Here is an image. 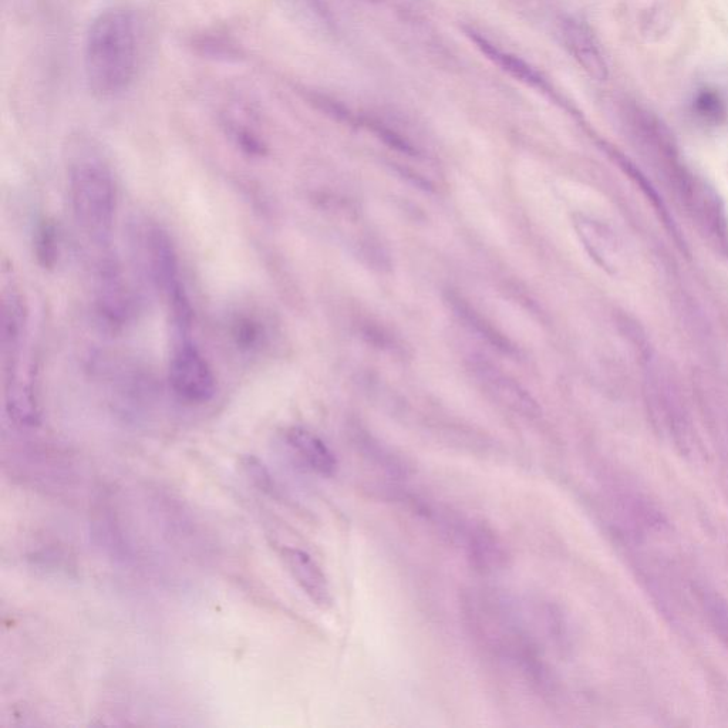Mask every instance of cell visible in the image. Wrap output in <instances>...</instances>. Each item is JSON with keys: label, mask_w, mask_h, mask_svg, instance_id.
<instances>
[{"label": "cell", "mask_w": 728, "mask_h": 728, "mask_svg": "<svg viewBox=\"0 0 728 728\" xmlns=\"http://www.w3.org/2000/svg\"><path fill=\"white\" fill-rule=\"evenodd\" d=\"M140 25L127 8H111L91 22L84 42V76L93 96L119 97L133 84L140 64Z\"/></svg>", "instance_id": "cell-1"}, {"label": "cell", "mask_w": 728, "mask_h": 728, "mask_svg": "<svg viewBox=\"0 0 728 728\" xmlns=\"http://www.w3.org/2000/svg\"><path fill=\"white\" fill-rule=\"evenodd\" d=\"M69 192L77 224L91 241L106 245L116 218V184L109 164L86 141H77L70 155Z\"/></svg>", "instance_id": "cell-2"}, {"label": "cell", "mask_w": 728, "mask_h": 728, "mask_svg": "<svg viewBox=\"0 0 728 728\" xmlns=\"http://www.w3.org/2000/svg\"><path fill=\"white\" fill-rule=\"evenodd\" d=\"M168 380L175 396L188 404L208 403L217 392V379L212 367L190 335L177 337Z\"/></svg>", "instance_id": "cell-3"}, {"label": "cell", "mask_w": 728, "mask_h": 728, "mask_svg": "<svg viewBox=\"0 0 728 728\" xmlns=\"http://www.w3.org/2000/svg\"><path fill=\"white\" fill-rule=\"evenodd\" d=\"M97 315L110 329L123 328L136 313V299L120 269L111 262L100 268L96 292Z\"/></svg>", "instance_id": "cell-4"}, {"label": "cell", "mask_w": 728, "mask_h": 728, "mask_svg": "<svg viewBox=\"0 0 728 728\" xmlns=\"http://www.w3.org/2000/svg\"><path fill=\"white\" fill-rule=\"evenodd\" d=\"M281 559L310 601L320 609H329L332 606L333 596L328 578L308 552L293 546H282Z\"/></svg>", "instance_id": "cell-5"}, {"label": "cell", "mask_w": 728, "mask_h": 728, "mask_svg": "<svg viewBox=\"0 0 728 728\" xmlns=\"http://www.w3.org/2000/svg\"><path fill=\"white\" fill-rule=\"evenodd\" d=\"M26 323H28V312H26V305L20 293L15 288L3 293L2 357L6 376L18 373Z\"/></svg>", "instance_id": "cell-6"}, {"label": "cell", "mask_w": 728, "mask_h": 728, "mask_svg": "<svg viewBox=\"0 0 728 728\" xmlns=\"http://www.w3.org/2000/svg\"><path fill=\"white\" fill-rule=\"evenodd\" d=\"M144 242H146V258L151 278L168 296L182 285L173 241L167 232L155 227L148 229Z\"/></svg>", "instance_id": "cell-7"}, {"label": "cell", "mask_w": 728, "mask_h": 728, "mask_svg": "<svg viewBox=\"0 0 728 728\" xmlns=\"http://www.w3.org/2000/svg\"><path fill=\"white\" fill-rule=\"evenodd\" d=\"M474 372L477 373L487 392L502 406L528 419H534L541 414V409L531 394L500 370L490 364L480 363L475 366Z\"/></svg>", "instance_id": "cell-8"}, {"label": "cell", "mask_w": 728, "mask_h": 728, "mask_svg": "<svg viewBox=\"0 0 728 728\" xmlns=\"http://www.w3.org/2000/svg\"><path fill=\"white\" fill-rule=\"evenodd\" d=\"M561 29L566 49L574 56L579 66L592 79L605 82L609 74L608 64L603 59L601 49L589 29L574 19H565Z\"/></svg>", "instance_id": "cell-9"}, {"label": "cell", "mask_w": 728, "mask_h": 728, "mask_svg": "<svg viewBox=\"0 0 728 728\" xmlns=\"http://www.w3.org/2000/svg\"><path fill=\"white\" fill-rule=\"evenodd\" d=\"M467 554L471 565L481 574H495L507 566L508 549L494 529L473 524L467 529Z\"/></svg>", "instance_id": "cell-10"}, {"label": "cell", "mask_w": 728, "mask_h": 728, "mask_svg": "<svg viewBox=\"0 0 728 728\" xmlns=\"http://www.w3.org/2000/svg\"><path fill=\"white\" fill-rule=\"evenodd\" d=\"M286 441L296 455L308 465L313 473L322 477H333L337 471V458L328 444L312 431L303 427L289 428Z\"/></svg>", "instance_id": "cell-11"}, {"label": "cell", "mask_w": 728, "mask_h": 728, "mask_svg": "<svg viewBox=\"0 0 728 728\" xmlns=\"http://www.w3.org/2000/svg\"><path fill=\"white\" fill-rule=\"evenodd\" d=\"M620 519L625 522L626 531L633 538L645 537L646 534L662 532L666 528V519L647 498L642 495L622 494L618 500Z\"/></svg>", "instance_id": "cell-12"}, {"label": "cell", "mask_w": 728, "mask_h": 728, "mask_svg": "<svg viewBox=\"0 0 728 728\" xmlns=\"http://www.w3.org/2000/svg\"><path fill=\"white\" fill-rule=\"evenodd\" d=\"M464 30L467 36L470 37L471 42H474L475 46L480 49V52L487 56V59L491 60L492 63L501 67L505 73L510 74L518 82L528 84V86L537 87V89L541 90L546 89L545 80L531 64L524 62V60L519 59L518 56L512 55L510 52H505L501 47L490 42L487 37L475 32L474 29L465 28Z\"/></svg>", "instance_id": "cell-13"}, {"label": "cell", "mask_w": 728, "mask_h": 728, "mask_svg": "<svg viewBox=\"0 0 728 728\" xmlns=\"http://www.w3.org/2000/svg\"><path fill=\"white\" fill-rule=\"evenodd\" d=\"M6 411L10 419L20 427H36L40 424V407L35 387L22 376L15 374L6 379Z\"/></svg>", "instance_id": "cell-14"}, {"label": "cell", "mask_w": 728, "mask_h": 728, "mask_svg": "<svg viewBox=\"0 0 728 728\" xmlns=\"http://www.w3.org/2000/svg\"><path fill=\"white\" fill-rule=\"evenodd\" d=\"M579 237L589 254L606 271H616L619 261V244L615 235L605 225L589 219L578 221Z\"/></svg>", "instance_id": "cell-15"}, {"label": "cell", "mask_w": 728, "mask_h": 728, "mask_svg": "<svg viewBox=\"0 0 728 728\" xmlns=\"http://www.w3.org/2000/svg\"><path fill=\"white\" fill-rule=\"evenodd\" d=\"M694 595L707 623H709L714 635L719 637L723 646L728 650V601L720 595L719 592L709 588V586L696 585L693 588Z\"/></svg>", "instance_id": "cell-16"}, {"label": "cell", "mask_w": 728, "mask_h": 728, "mask_svg": "<svg viewBox=\"0 0 728 728\" xmlns=\"http://www.w3.org/2000/svg\"><path fill=\"white\" fill-rule=\"evenodd\" d=\"M355 443L363 457L369 458L370 463L382 468L392 477H406L409 473L406 461L401 460L399 455L394 454L390 448L382 446L369 434L357 433Z\"/></svg>", "instance_id": "cell-17"}, {"label": "cell", "mask_w": 728, "mask_h": 728, "mask_svg": "<svg viewBox=\"0 0 728 728\" xmlns=\"http://www.w3.org/2000/svg\"><path fill=\"white\" fill-rule=\"evenodd\" d=\"M232 342L241 352L254 353L265 346L268 340V332L264 322L255 316L241 315L232 320L231 323Z\"/></svg>", "instance_id": "cell-18"}, {"label": "cell", "mask_w": 728, "mask_h": 728, "mask_svg": "<svg viewBox=\"0 0 728 728\" xmlns=\"http://www.w3.org/2000/svg\"><path fill=\"white\" fill-rule=\"evenodd\" d=\"M60 254L59 231L53 222L45 221L39 225L35 237V255L42 268L53 269Z\"/></svg>", "instance_id": "cell-19"}, {"label": "cell", "mask_w": 728, "mask_h": 728, "mask_svg": "<svg viewBox=\"0 0 728 728\" xmlns=\"http://www.w3.org/2000/svg\"><path fill=\"white\" fill-rule=\"evenodd\" d=\"M224 126L228 136L232 138V141L245 154L251 155V157H264L268 153V147H266L265 141L252 128L246 126V124L241 123V121L228 119L227 117L224 120Z\"/></svg>", "instance_id": "cell-20"}, {"label": "cell", "mask_w": 728, "mask_h": 728, "mask_svg": "<svg viewBox=\"0 0 728 728\" xmlns=\"http://www.w3.org/2000/svg\"><path fill=\"white\" fill-rule=\"evenodd\" d=\"M241 465L246 477L251 480V483L258 490L269 495V497L275 498V500L281 498V488L278 487V483L272 477L271 471L268 470V467L258 457H255V455H245V457H242Z\"/></svg>", "instance_id": "cell-21"}, {"label": "cell", "mask_w": 728, "mask_h": 728, "mask_svg": "<svg viewBox=\"0 0 728 728\" xmlns=\"http://www.w3.org/2000/svg\"><path fill=\"white\" fill-rule=\"evenodd\" d=\"M694 110L701 119L713 123H719L726 116L724 101L714 90H701L694 99Z\"/></svg>", "instance_id": "cell-22"}]
</instances>
